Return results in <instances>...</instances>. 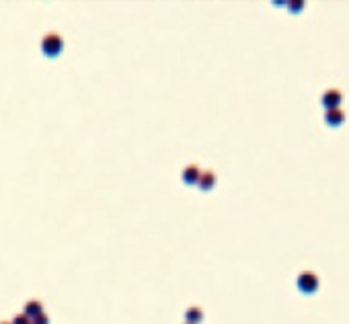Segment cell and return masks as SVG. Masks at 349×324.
Here are the masks:
<instances>
[{"instance_id": "1", "label": "cell", "mask_w": 349, "mask_h": 324, "mask_svg": "<svg viewBox=\"0 0 349 324\" xmlns=\"http://www.w3.org/2000/svg\"><path fill=\"white\" fill-rule=\"evenodd\" d=\"M62 49H64V39H62L60 33H45L43 39H41V51L47 56V58H56L62 53Z\"/></svg>"}, {"instance_id": "2", "label": "cell", "mask_w": 349, "mask_h": 324, "mask_svg": "<svg viewBox=\"0 0 349 324\" xmlns=\"http://www.w3.org/2000/svg\"><path fill=\"white\" fill-rule=\"evenodd\" d=\"M319 285H321V281H319V277H316V273H312V271L300 273V277H298V289L302 291V294H314V291L319 289Z\"/></svg>"}, {"instance_id": "3", "label": "cell", "mask_w": 349, "mask_h": 324, "mask_svg": "<svg viewBox=\"0 0 349 324\" xmlns=\"http://www.w3.org/2000/svg\"><path fill=\"white\" fill-rule=\"evenodd\" d=\"M323 107L327 111H333V109H341V103H343V94L337 90V88H329L325 94H323V99H321Z\"/></svg>"}, {"instance_id": "4", "label": "cell", "mask_w": 349, "mask_h": 324, "mask_svg": "<svg viewBox=\"0 0 349 324\" xmlns=\"http://www.w3.org/2000/svg\"><path fill=\"white\" fill-rule=\"evenodd\" d=\"M200 175H202V169H200L197 165H187V167L183 169V173H181V179H183V183H187V185H197Z\"/></svg>"}, {"instance_id": "5", "label": "cell", "mask_w": 349, "mask_h": 324, "mask_svg": "<svg viewBox=\"0 0 349 324\" xmlns=\"http://www.w3.org/2000/svg\"><path fill=\"white\" fill-rule=\"evenodd\" d=\"M197 187L202 191H210L212 187H216V175L212 171H202V175L197 179Z\"/></svg>"}, {"instance_id": "6", "label": "cell", "mask_w": 349, "mask_h": 324, "mask_svg": "<svg viewBox=\"0 0 349 324\" xmlns=\"http://www.w3.org/2000/svg\"><path fill=\"white\" fill-rule=\"evenodd\" d=\"M325 121H327V125H331V127H339V125H343V121H345V113H343L341 109L327 111Z\"/></svg>"}, {"instance_id": "7", "label": "cell", "mask_w": 349, "mask_h": 324, "mask_svg": "<svg viewBox=\"0 0 349 324\" xmlns=\"http://www.w3.org/2000/svg\"><path fill=\"white\" fill-rule=\"evenodd\" d=\"M41 312H43V306H41V302H37V300H29V302L25 304V310H23V314L29 316V318H35V316L41 314Z\"/></svg>"}, {"instance_id": "8", "label": "cell", "mask_w": 349, "mask_h": 324, "mask_svg": "<svg viewBox=\"0 0 349 324\" xmlns=\"http://www.w3.org/2000/svg\"><path fill=\"white\" fill-rule=\"evenodd\" d=\"M185 318H187L189 324H200L202 318H204V312H202L200 308H189V310L185 312Z\"/></svg>"}, {"instance_id": "9", "label": "cell", "mask_w": 349, "mask_h": 324, "mask_svg": "<svg viewBox=\"0 0 349 324\" xmlns=\"http://www.w3.org/2000/svg\"><path fill=\"white\" fill-rule=\"evenodd\" d=\"M31 324H49V318H47L45 312H41V314H37L35 318H31Z\"/></svg>"}, {"instance_id": "10", "label": "cell", "mask_w": 349, "mask_h": 324, "mask_svg": "<svg viewBox=\"0 0 349 324\" xmlns=\"http://www.w3.org/2000/svg\"><path fill=\"white\" fill-rule=\"evenodd\" d=\"M11 324H31V318H29V316H25V314L21 312V314H17V316L13 318V322H11Z\"/></svg>"}, {"instance_id": "11", "label": "cell", "mask_w": 349, "mask_h": 324, "mask_svg": "<svg viewBox=\"0 0 349 324\" xmlns=\"http://www.w3.org/2000/svg\"><path fill=\"white\" fill-rule=\"evenodd\" d=\"M288 9H290L292 13H300V11L304 9V3H302V0H300V3H290V5H288Z\"/></svg>"}, {"instance_id": "12", "label": "cell", "mask_w": 349, "mask_h": 324, "mask_svg": "<svg viewBox=\"0 0 349 324\" xmlns=\"http://www.w3.org/2000/svg\"><path fill=\"white\" fill-rule=\"evenodd\" d=\"M0 324H11V322H0Z\"/></svg>"}, {"instance_id": "13", "label": "cell", "mask_w": 349, "mask_h": 324, "mask_svg": "<svg viewBox=\"0 0 349 324\" xmlns=\"http://www.w3.org/2000/svg\"><path fill=\"white\" fill-rule=\"evenodd\" d=\"M185 324H189V322H185Z\"/></svg>"}]
</instances>
